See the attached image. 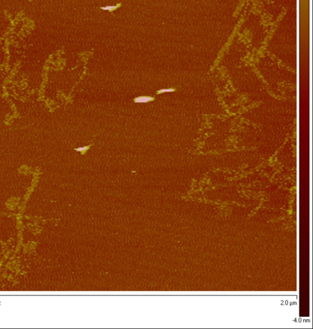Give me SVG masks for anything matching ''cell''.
Here are the masks:
<instances>
[{
    "label": "cell",
    "instance_id": "cell-1",
    "mask_svg": "<svg viewBox=\"0 0 313 329\" xmlns=\"http://www.w3.org/2000/svg\"><path fill=\"white\" fill-rule=\"evenodd\" d=\"M154 100V98L152 96H138L134 99V102L136 103H146L150 101H153Z\"/></svg>",
    "mask_w": 313,
    "mask_h": 329
},
{
    "label": "cell",
    "instance_id": "cell-2",
    "mask_svg": "<svg viewBox=\"0 0 313 329\" xmlns=\"http://www.w3.org/2000/svg\"><path fill=\"white\" fill-rule=\"evenodd\" d=\"M120 3L119 4H117L116 5H110V6H103V7H102L101 9L104 10H108L109 12H112L114 10H116L119 6H120Z\"/></svg>",
    "mask_w": 313,
    "mask_h": 329
},
{
    "label": "cell",
    "instance_id": "cell-3",
    "mask_svg": "<svg viewBox=\"0 0 313 329\" xmlns=\"http://www.w3.org/2000/svg\"><path fill=\"white\" fill-rule=\"evenodd\" d=\"M89 148V146H85V147H81L75 149V151L78 152H85Z\"/></svg>",
    "mask_w": 313,
    "mask_h": 329
},
{
    "label": "cell",
    "instance_id": "cell-4",
    "mask_svg": "<svg viewBox=\"0 0 313 329\" xmlns=\"http://www.w3.org/2000/svg\"><path fill=\"white\" fill-rule=\"evenodd\" d=\"M174 89H160V90H159L157 92V93L158 94H161V93H166V92H173Z\"/></svg>",
    "mask_w": 313,
    "mask_h": 329
}]
</instances>
